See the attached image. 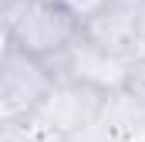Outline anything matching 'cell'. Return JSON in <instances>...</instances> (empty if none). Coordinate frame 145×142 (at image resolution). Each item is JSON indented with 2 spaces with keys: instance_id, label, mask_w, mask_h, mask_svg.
Wrapping results in <instances>:
<instances>
[{
  "instance_id": "obj_4",
  "label": "cell",
  "mask_w": 145,
  "mask_h": 142,
  "mask_svg": "<svg viewBox=\"0 0 145 142\" xmlns=\"http://www.w3.org/2000/svg\"><path fill=\"white\" fill-rule=\"evenodd\" d=\"M132 58H118L108 54L101 47H95L91 41L78 37L71 47L51 61V68L57 74V81H81V85H91V88H101V91H121L125 81H128V71H132Z\"/></svg>"
},
{
  "instance_id": "obj_1",
  "label": "cell",
  "mask_w": 145,
  "mask_h": 142,
  "mask_svg": "<svg viewBox=\"0 0 145 142\" xmlns=\"http://www.w3.org/2000/svg\"><path fill=\"white\" fill-rule=\"evenodd\" d=\"M84 20L64 0H7L3 3V47L31 54L37 61H57L81 37Z\"/></svg>"
},
{
  "instance_id": "obj_7",
  "label": "cell",
  "mask_w": 145,
  "mask_h": 142,
  "mask_svg": "<svg viewBox=\"0 0 145 142\" xmlns=\"http://www.w3.org/2000/svg\"><path fill=\"white\" fill-rule=\"evenodd\" d=\"M64 3L71 7V10L81 17V20H88V17H91V14H98V10H101L108 0H64Z\"/></svg>"
},
{
  "instance_id": "obj_3",
  "label": "cell",
  "mask_w": 145,
  "mask_h": 142,
  "mask_svg": "<svg viewBox=\"0 0 145 142\" xmlns=\"http://www.w3.org/2000/svg\"><path fill=\"white\" fill-rule=\"evenodd\" d=\"M105 102H108V91L101 88H91L81 81H57L51 98L44 102V108L34 115L27 129L47 139H81L98 125Z\"/></svg>"
},
{
  "instance_id": "obj_5",
  "label": "cell",
  "mask_w": 145,
  "mask_h": 142,
  "mask_svg": "<svg viewBox=\"0 0 145 142\" xmlns=\"http://www.w3.org/2000/svg\"><path fill=\"white\" fill-rule=\"evenodd\" d=\"M138 34H142V14L132 0H108L98 14H91L81 27V37L95 47L118 54V58H138Z\"/></svg>"
},
{
  "instance_id": "obj_9",
  "label": "cell",
  "mask_w": 145,
  "mask_h": 142,
  "mask_svg": "<svg viewBox=\"0 0 145 142\" xmlns=\"http://www.w3.org/2000/svg\"><path fill=\"white\" fill-rule=\"evenodd\" d=\"M31 142H74V139H47V135H34L31 132Z\"/></svg>"
},
{
  "instance_id": "obj_6",
  "label": "cell",
  "mask_w": 145,
  "mask_h": 142,
  "mask_svg": "<svg viewBox=\"0 0 145 142\" xmlns=\"http://www.w3.org/2000/svg\"><path fill=\"white\" fill-rule=\"evenodd\" d=\"M125 91L145 108V58H135V64L128 71V81H125Z\"/></svg>"
},
{
  "instance_id": "obj_2",
  "label": "cell",
  "mask_w": 145,
  "mask_h": 142,
  "mask_svg": "<svg viewBox=\"0 0 145 142\" xmlns=\"http://www.w3.org/2000/svg\"><path fill=\"white\" fill-rule=\"evenodd\" d=\"M57 85V74L47 61L3 47L0 58V125H31Z\"/></svg>"
},
{
  "instance_id": "obj_8",
  "label": "cell",
  "mask_w": 145,
  "mask_h": 142,
  "mask_svg": "<svg viewBox=\"0 0 145 142\" xmlns=\"http://www.w3.org/2000/svg\"><path fill=\"white\" fill-rule=\"evenodd\" d=\"M138 14H142V34H138V58H145V3H138Z\"/></svg>"
},
{
  "instance_id": "obj_10",
  "label": "cell",
  "mask_w": 145,
  "mask_h": 142,
  "mask_svg": "<svg viewBox=\"0 0 145 142\" xmlns=\"http://www.w3.org/2000/svg\"><path fill=\"white\" fill-rule=\"evenodd\" d=\"M3 3H7V0H3Z\"/></svg>"
}]
</instances>
